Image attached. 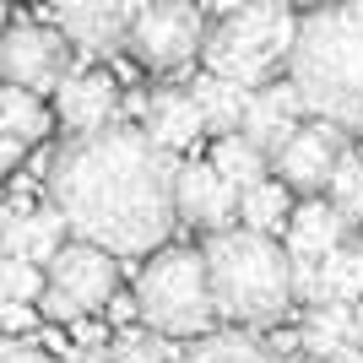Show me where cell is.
<instances>
[{
	"label": "cell",
	"mask_w": 363,
	"mask_h": 363,
	"mask_svg": "<svg viewBox=\"0 0 363 363\" xmlns=\"http://www.w3.org/2000/svg\"><path fill=\"white\" fill-rule=\"evenodd\" d=\"M49 206L82 244L104 255H147L174 233V157L141 125L71 136L49 157Z\"/></svg>",
	"instance_id": "1"
},
{
	"label": "cell",
	"mask_w": 363,
	"mask_h": 363,
	"mask_svg": "<svg viewBox=\"0 0 363 363\" xmlns=\"http://www.w3.org/2000/svg\"><path fill=\"white\" fill-rule=\"evenodd\" d=\"M288 82L303 114L342 136H363V0H336L303 16L288 49Z\"/></svg>",
	"instance_id": "2"
},
{
	"label": "cell",
	"mask_w": 363,
	"mask_h": 363,
	"mask_svg": "<svg viewBox=\"0 0 363 363\" xmlns=\"http://www.w3.org/2000/svg\"><path fill=\"white\" fill-rule=\"evenodd\" d=\"M212 309L233 325H277L293 309V277L282 244L250 228H223L201 250Z\"/></svg>",
	"instance_id": "3"
},
{
	"label": "cell",
	"mask_w": 363,
	"mask_h": 363,
	"mask_svg": "<svg viewBox=\"0 0 363 363\" xmlns=\"http://www.w3.org/2000/svg\"><path fill=\"white\" fill-rule=\"evenodd\" d=\"M293 33H298V16L288 0H250L233 16H217V28L201 38L206 76H223L244 92L266 87L288 65Z\"/></svg>",
	"instance_id": "4"
},
{
	"label": "cell",
	"mask_w": 363,
	"mask_h": 363,
	"mask_svg": "<svg viewBox=\"0 0 363 363\" xmlns=\"http://www.w3.org/2000/svg\"><path fill=\"white\" fill-rule=\"evenodd\" d=\"M136 315L147 320L157 336H206L212 331V288H206V266L201 250H157L147 260V272L136 277Z\"/></svg>",
	"instance_id": "5"
},
{
	"label": "cell",
	"mask_w": 363,
	"mask_h": 363,
	"mask_svg": "<svg viewBox=\"0 0 363 363\" xmlns=\"http://www.w3.org/2000/svg\"><path fill=\"white\" fill-rule=\"evenodd\" d=\"M114 288H120V272H114V255H104V250H92V244H60L55 250V260L44 266V293H38V315L44 320H87L98 315L108 298H114Z\"/></svg>",
	"instance_id": "6"
},
{
	"label": "cell",
	"mask_w": 363,
	"mask_h": 363,
	"mask_svg": "<svg viewBox=\"0 0 363 363\" xmlns=\"http://www.w3.org/2000/svg\"><path fill=\"white\" fill-rule=\"evenodd\" d=\"M201 38H206V28H201V11L190 0H157L130 22L125 49L152 71H179L201 55Z\"/></svg>",
	"instance_id": "7"
},
{
	"label": "cell",
	"mask_w": 363,
	"mask_h": 363,
	"mask_svg": "<svg viewBox=\"0 0 363 363\" xmlns=\"http://www.w3.org/2000/svg\"><path fill=\"white\" fill-rule=\"evenodd\" d=\"M0 76H6V87H22L33 98L55 92L71 76V44L55 28L16 22V28L0 33Z\"/></svg>",
	"instance_id": "8"
},
{
	"label": "cell",
	"mask_w": 363,
	"mask_h": 363,
	"mask_svg": "<svg viewBox=\"0 0 363 363\" xmlns=\"http://www.w3.org/2000/svg\"><path fill=\"white\" fill-rule=\"evenodd\" d=\"M147 6L157 0H55V16H60L65 38L87 55H108V49L125 44V33Z\"/></svg>",
	"instance_id": "9"
},
{
	"label": "cell",
	"mask_w": 363,
	"mask_h": 363,
	"mask_svg": "<svg viewBox=\"0 0 363 363\" xmlns=\"http://www.w3.org/2000/svg\"><path fill=\"white\" fill-rule=\"evenodd\" d=\"M60 244H65V223L55 217V206H33L28 196L0 206V255L6 260H28L44 272Z\"/></svg>",
	"instance_id": "10"
},
{
	"label": "cell",
	"mask_w": 363,
	"mask_h": 363,
	"mask_svg": "<svg viewBox=\"0 0 363 363\" xmlns=\"http://www.w3.org/2000/svg\"><path fill=\"white\" fill-rule=\"evenodd\" d=\"M342 152H347V136L315 120V125H298L293 141L277 152L272 163H277V174H282V184H293V190H303V196H320Z\"/></svg>",
	"instance_id": "11"
},
{
	"label": "cell",
	"mask_w": 363,
	"mask_h": 363,
	"mask_svg": "<svg viewBox=\"0 0 363 363\" xmlns=\"http://www.w3.org/2000/svg\"><path fill=\"white\" fill-rule=\"evenodd\" d=\"M174 217L206 228V233H223L239 217V190L217 179L212 163H184L174 168Z\"/></svg>",
	"instance_id": "12"
},
{
	"label": "cell",
	"mask_w": 363,
	"mask_h": 363,
	"mask_svg": "<svg viewBox=\"0 0 363 363\" xmlns=\"http://www.w3.org/2000/svg\"><path fill=\"white\" fill-rule=\"evenodd\" d=\"M303 125V104L293 82H266V87L250 92L244 104V120H239V136L260 152V157H277V152L293 141V130Z\"/></svg>",
	"instance_id": "13"
},
{
	"label": "cell",
	"mask_w": 363,
	"mask_h": 363,
	"mask_svg": "<svg viewBox=\"0 0 363 363\" xmlns=\"http://www.w3.org/2000/svg\"><path fill=\"white\" fill-rule=\"evenodd\" d=\"M55 98H60V125L71 136H92V130L114 125V114H120V92L104 71H71L55 87Z\"/></svg>",
	"instance_id": "14"
},
{
	"label": "cell",
	"mask_w": 363,
	"mask_h": 363,
	"mask_svg": "<svg viewBox=\"0 0 363 363\" xmlns=\"http://www.w3.org/2000/svg\"><path fill=\"white\" fill-rule=\"evenodd\" d=\"M282 233H288V250H282V255L288 260H309V266H320L336 244H347L342 212H336L331 201H320V196H303L298 212H288V228H282Z\"/></svg>",
	"instance_id": "15"
},
{
	"label": "cell",
	"mask_w": 363,
	"mask_h": 363,
	"mask_svg": "<svg viewBox=\"0 0 363 363\" xmlns=\"http://www.w3.org/2000/svg\"><path fill=\"white\" fill-rule=\"evenodd\" d=\"M141 130H147V141L157 152L174 157V152H190V147H196L206 125H201V114H196V104H190V92H184V87H163V92H152L147 125H141Z\"/></svg>",
	"instance_id": "16"
},
{
	"label": "cell",
	"mask_w": 363,
	"mask_h": 363,
	"mask_svg": "<svg viewBox=\"0 0 363 363\" xmlns=\"http://www.w3.org/2000/svg\"><path fill=\"white\" fill-rule=\"evenodd\" d=\"M184 92H190V104H196V114H201L206 130H217V136H239L244 104H250V92H244V87H233V82H223V76H196Z\"/></svg>",
	"instance_id": "17"
},
{
	"label": "cell",
	"mask_w": 363,
	"mask_h": 363,
	"mask_svg": "<svg viewBox=\"0 0 363 363\" xmlns=\"http://www.w3.org/2000/svg\"><path fill=\"white\" fill-rule=\"evenodd\" d=\"M49 136V108L22 87H0V141H16V147H33V141Z\"/></svg>",
	"instance_id": "18"
},
{
	"label": "cell",
	"mask_w": 363,
	"mask_h": 363,
	"mask_svg": "<svg viewBox=\"0 0 363 363\" xmlns=\"http://www.w3.org/2000/svg\"><path fill=\"white\" fill-rule=\"evenodd\" d=\"M288 184H277V179H260V184H250L239 196V217H244V228L250 233H266V239H277L282 228H288Z\"/></svg>",
	"instance_id": "19"
},
{
	"label": "cell",
	"mask_w": 363,
	"mask_h": 363,
	"mask_svg": "<svg viewBox=\"0 0 363 363\" xmlns=\"http://www.w3.org/2000/svg\"><path fill=\"white\" fill-rule=\"evenodd\" d=\"M206 163H212V174H217L223 184H233L239 196L250 190V184L266 179V157H260L244 136H217V147H212V157H206Z\"/></svg>",
	"instance_id": "20"
},
{
	"label": "cell",
	"mask_w": 363,
	"mask_h": 363,
	"mask_svg": "<svg viewBox=\"0 0 363 363\" xmlns=\"http://www.w3.org/2000/svg\"><path fill=\"white\" fill-rule=\"evenodd\" d=\"M320 298H336V303L363 298V250L358 244H336L331 255L320 260Z\"/></svg>",
	"instance_id": "21"
},
{
	"label": "cell",
	"mask_w": 363,
	"mask_h": 363,
	"mask_svg": "<svg viewBox=\"0 0 363 363\" xmlns=\"http://www.w3.org/2000/svg\"><path fill=\"white\" fill-rule=\"evenodd\" d=\"M184 363H288V358L277 347H266V342H255V336L228 331V336H206Z\"/></svg>",
	"instance_id": "22"
},
{
	"label": "cell",
	"mask_w": 363,
	"mask_h": 363,
	"mask_svg": "<svg viewBox=\"0 0 363 363\" xmlns=\"http://www.w3.org/2000/svg\"><path fill=\"white\" fill-rule=\"evenodd\" d=\"M325 201H331L342 223H358L363 217V157L358 152H342L331 168V179H325Z\"/></svg>",
	"instance_id": "23"
},
{
	"label": "cell",
	"mask_w": 363,
	"mask_h": 363,
	"mask_svg": "<svg viewBox=\"0 0 363 363\" xmlns=\"http://www.w3.org/2000/svg\"><path fill=\"white\" fill-rule=\"evenodd\" d=\"M38 293H44V272L38 266L0 255V303H38Z\"/></svg>",
	"instance_id": "24"
},
{
	"label": "cell",
	"mask_w": 363,
	"mask_h": 363,
	"mask_svg": "<svg viewBox=\"0 0 363 363\" xmlns=\"http://www.w3.org/2000/svg\"><path fill=\"white\" fill-rule=\"evenodd\" d=\"M108 363H163V342L157 336H120L108 347Z\"/></svg>",
	"instance_id": "25"
},
{
	"label": "cell",
	"mask_w": 363,
	"mask_h": 363,
	"mask_svg": "<svg viewBox=\"0 0 363 363\" xmlns=\"http://www.w3.org/2000/svg\"><path fill=\"white\" fill-rule=\"evenodd\" d=\"M38 325V309L33 303H0V331L6 336H22V331H33Z\"/></svg>",
	"instance_id": "26"
},
{
	"label": "cell",
	"mask_w": 363,
	"mask_h": 363,
	"mask_svg": "<svg viewBox=\"0 0 363 363\" xmlns=\"http://www.w3.org/2000/svg\"><path fill=\"white\" fill-rule=\"evenodd\" d=\"M0 363H44V352L22 336H0Z\"/></svg>",
	"instance_id": "27"
},
{
	"label": "cell",
	"mask_w": 363,
	"mask_h": 363,
	"mask_svg": "<svg viewBox=\"0 0 363 363\" xmlns=\"http://www.w3.org/2000/svg\"><path fill=\"white\" fill-rule=\"evenodd\" d=\"M196 11H212V16H233L239 6H250V0H190Z\"/></svg>",
	"instance_id": "28"
},
{
	"label": "cell",
	"mask_w": 363,
	"mask_h": 363,
	"mask_svg": "<svg viewBox=\"0 0 363 363\" xmlns=\"http://www.w3.org/2000/svg\"><path fill=\"white\" fill-rule=\"evenodd\" d=\"M65 363H108V352H65Z\"/></svg>",
	"instance_id": "29"
},
{
	"label": "cell",
	"mask_w": 363,
	"mask_h": 363,
	"mask_svg": "<svg viewBox=\"0 0 363 363\" xmlns=\"http://www.w3.org/2000/svg\"><path fill=\"white\" fill-rule=\"evenodd\" d=\"M352 325H358V342H363V298L352 303Z\"/></svg>",
	"instance_id": "30"
},
{
	"label": "cell",
	"mask_w": 363,
	"mask_h": 363,
	"mask_svg": "<svg viewBox=\"0 0 363 363\" xmlns=\"http://www.w3.org/2000/svg\"><path fill=\"white\" fill-rule=\"evenodd\" d=\"M288 6H309V11H320V6H336V0H288Z\"/></svg>",
	"instance_id": "31"
},
{
	"label": "cell",
	"mask_w": 363,
	"mask_h": 363,
	"mask_svg": "<svg viewBox=\"0 0 363 363\" xmlns=\"http://www.w3.org/2000/svg\"><path fill=\"white\" fill-rule=\"evenodd\" d=\"M293 363H309V358H293Z\"/></svg>",
	"instance_id": "32"
},
{
	"label": "cell",
	"mask_w": 363,
	"mask_h": 363,
	"mask_svg": "<svg viewBox=\"0 0 363 363\" xmlns=\"http://www.w3.org/2000/svg\"><path fill=\"white\" fill-rule=\"evenodd\" d=\"M358 228H363V217H358Z\"/></svg>",
	"instance_id": "33"
}]
</instances>
